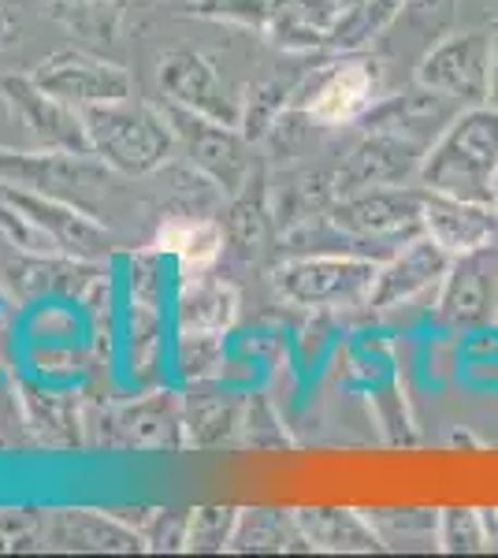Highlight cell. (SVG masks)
Segmentation results:
<instances>
[{
    "label": "cell",
    "mask_w": 498,
    "mask_h": 558,
    "mask_svg": "<svg viewBox=\"0 0 498 558\" xmlns=\"http://www.w3.org/2000/svg\"><path fill=\"white\" fill-rule=\"evenodd\" d=\"M368 97H373V71L365 64H350L320 89V97L313 101V116L324 123L353 120L368 105Z\"/></svg>",
    "instance_id": "4"
},
{
    "label": "cell",
    "mask_w": 498,
    "mask_h": 558,
    "mask_svg": "<svg viewBox=\"0 0 498 558\" xmlns=\"http://www.w3.org/2000/svg\"><path fill=\"white\" fill-rule=\"evenodd\" d=\"M491 205H495V213H498V168H495V179H491Z\"/></svg>",
    "instance_id": "7"
},
{
    "label": "cell",
    "mask_w": 498,
    "mask_h": 558,
    "mask_svg": "<svg viewBox=\"0 0 498 558\" xmlns=\"http://www.w3.org/2000/svg\"><path fill=\"white\" fill-rule=\"evenodd\" d=\"M498 168V112H469L442 134L439 149L424 165V183L436 194L491 205Z\"/></svg>",
    "instance_id": "1"
},
{
    "label": "cell",
    "mask_w": 498,
    "mask_h": 558,
    "mask_svg": "<svg viewBox=\"0 0 498 558\" xmlns=\"http://www.w3.org/2000/svg\"><path fill=\"white\" fill-rule=\"evenodd\" d=\"M498 257L491 246L461 254V265L447 279V294H442V310L450 317L473 324L487 320L495 313V291H498Z\"/></svg>",
    "instance_id": "3"
},
{
    "label": "cell",
    "mask_w": 498,
    "mask_h": 558,
    "mask_svg": "<svg viewBox=\"0 0 498 558\" xmlns=\"http://www.w3.org/2000/svg\"><path fill=\"white\" fill-rule=\"evenodd\" d=\"M491 97L498 101V45H495V60H491Z\"/></svg>",
    "instance_id": "6"
},
{
    "label": "cell",
    "mask_w": 498,
    "mask_h": 558,
    "mask_svg": "<svg viewBox=\"0 0 498 558\" xmlns=\"http://www.w3.org/2000/svg\"><path fill=\"white\" fill-rule=\"evenodd\" d=\"M160 250L179 254L183 268H205L220 254V231L212 223H171L160 231Z\"/></svg>",
    "instance_id": "5"
},
{
    "label": "cell",
    "mask_w": 498,
    "mask_h": 558,
    "mask_svg": "<svg viewBox=\"0 0 498 558\" xmlns=\"http://www.w3.org/2000/svg\"><path fill=\"white\" fill-rule=\"evenodd\" d=\"M424 223H428L432 242H439L447 254H473V250L491 246L498 235L495 205L465 202V197H450V194L428 197Z\"/></svg>",
    "instance_id": "2"
}]
</instances>
